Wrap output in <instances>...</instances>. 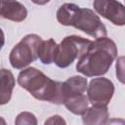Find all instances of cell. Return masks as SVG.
<instances>
[{
    "label": "cell",
    "instance_id": "6da1fadb",
    "mask_svg": "<svg viewBox=\"0 0 125 125\" xmlns=\"http://www.w3.org/2000/svg\"><path fill=\"white\" fill-rule=\"evenodd\" d=\"M118 50L115 42L103 37L91 42L88 50L76 62V70L86 77L103 76L116 59Z\"/></svg>",
    "mask_w": 125,
    "mask_h": 125
},
{
    "label": "cell",
    "instance_id": "7a4b0ae2",
    "mask_svg": "<svg viewBox=\"0 0 125 125\" xmlns=\"http://www.w3.org/2000/svg\"><path fill=\"white\" fill-rule=\"evenodd\" d=\"M19 85L39 101L63 104L62 82L55 81L36 67H26L18 75Z\"/></svg>",
    "mask_w": 125,
    "mask_h": 125
},
{
    "label": "cell",
    "instance_id": "3957f363",
    "mask_svg": "<svg viewBox=\"0 0 125 125\" xmlns=\"http://www.w3.org/2000/svg\"><path fill=\"white\" fill-rule=\"evenodd\" d=\"M91 40L78 35L64 37L58 45L55 64L60 68L68 67L75 60H78L88 50Z\"/></svg>",
    "mask_w": 125,
    "mask_h": 125
},
{
    "label": "cell",
    "instance_id": "277c9868",
    "mask_svg": "<svg viewBox=\"0 0 125 125\" xmlns=\"http://www.w3.org/2000/svg\"><path fill=\"white\" fill-rule=\"evenodd\" d=\"M42 38L37 34H27L14 46L9 55L11 65L16 69H24L31 62H35L38 48Z\"/></svg>",
    "mask_w": 125,
    "mask_h": 125
},
{
    "label": "cell",
    "instance_id": "5b68a950",
    "mask_svg": "<svg viewBox=\"0 0 125 125\" xmlns=\"http://www.w3.org/2000/svg\"><path fill=\"white\" fill-rule=\"evenodd\" d=\"M71 26L83 31L95 39L106 37L107 35L106 27L100 17L93 10L88 8H79Z\"/></svg>",
    "mask_w": 125,
    "mask_h": 125
},
{
    "label": "cell",
    "instance_id": "8992f818",
    "mask_svg": "<svg viewBox=\"0 0 125 125\" xmlns=\"http://www.w3.org/2000/svg\"><path fill=\"white\" fill-rule=\"evenodd\" d=\"M114 84L105 77L93 78L87 86V98L92 105L106 106L114 94Z\"/></svg>",
    "mask_w": 125,
    "mask_h": 125
},
{
    "label": "cell",
    "instance_id": "52a82bcc",
    "mask_svg": "<svg viewBox=\"0 0 125 125\" xmlns=\"http://www.w3.org/2000/svg\"><path fill=\"white\" fill-rule=\"evenodd\" d=\"M93 7L96 14H99L113 24L118 26L125 24V8L120 2L112 0H95Z\"/></svg>",
    "mask_w": 125,
    "mask_h": 125
},
{
    "label": "cell",
    "instance_id": "ba28073f",
    "mask_svg": "<svg viewBox=\"0 0 125 125\" xmlns=\"http://www.w3.org/2000/svg\"><path fill=\"white\" fill-rule=\"evenodd\" d=\"M0 17L4 18L6 20H9V21L21 22L26 19L27 10L24 7V5L19 1L1 0Z\"/></svg>",
    "mask_w": 125,
    "mask_h": 125
},
{
    "label": "cell",
    "instance_id": "9c48e42d",
    "mask_svg": "<svg viewBox=\"0 0 125 125\" xmlns=\"http://www.w3.org/2000/svg\"><path fill=\"white\" fill-rule=\"evenodd\" d=\"M109 117L107 106L92 105L82 114L84 125H104Z\"/></svg>",
    "mask_w": 125,
    "mask_h": 125
},
{
    "label": "cell",
    "instance_id": "30bf717a",
    "mask_svg": "<svg viewBox=\"0 0 125 125\" xmlns=\"http://www.w3.org/2000/svg\"><path fill=\"white\" fill-rule=\"evenodd\" d=\"M16 84L15 76L11 70L7 68L0 69V105L10 102L13 90Z\"/></svg>",
    "mask_w": 125,
    "mask_h": 125
},
{
    "label": "cell",
    "instance_id": "8fae6325",
    "mask_svg": "<svg viewBox=\"0 0 125 125\" xmlns=\"http://www.w3.org/2000/svg\"><path fill=\"white\" fill-rule=\"evenodd\" d=\"M88 86L87 78L80 75H75L69 77L67 80L62 82V93H63V102L66 98L85 94Z\"/></svg>",
    "mask_w": 125,
    "mask_h": 125
},
{
    "label": "cell",
    "instance_id": "7c38bea8",
    "mask_svg": "<svg viewBox=\"0 0 125 125\" xmlns=\"http://www.w3.org/2000/svg\"><path fill=\"white\" fill-rule=\"evenodd\" d=\"M57 48L58 44L53 38L42 41L37 51V57L40 60V62L44 64L53 63L56 58Z\"/></svg>",
    "mask_w": 125,
    "mask_h": 125
},
{
    "label": "cell",
    "instance_id": "4fadbf2b",
    "mask_svg": "<svg viewBox=\"0 0 125 125\" xmlns=\"http://www.w3.org/2000/svg\"><path fill=\"white\" fill-rule=\"evenodd\" d=\"M63 104L71 113L75 115H82L89 107V101L85 94H81L66 98Z\"/></svg>",
    "mask_w": 125,
    "mask_h": 125
},
{
    "label": "cell",
    "instance_id": "5bb4252c",
    "mask_svg": "<svg viewBox=\"0 0 125 125\" xmlns=\"http://www.w3.org/2000/svg\"><path fill=\"white\" fill-rule=\"evenodd\" d=\"M79 6L73 3H64L57 11V20L58 21L64 26H71V23L79 10Z\"/></svg>",
    "mask_w": 125,
    "mask_h": 125
},
{
    "label": "cell",
    "instance_id": "9a60e30c",
    "mask_svg": "<svg viewBox=\"0 0 125 125\" xmlns=\"http://www.w3.org/2000/svg\"><path fill=\"white\" fill-rule=\"evenodd\" d=\"M15 125H38L36 116L29 111H22L18 114Z\"/></svg>",
    "mask_w": 125,
    "mask_h": 125
},
{
    "label": "cell",
    "instance_id": "2e32d148",
    "mask_svg": "<svg viewBox=\"0 0 125 125\" xmlns=\"http://www.w3.org/2000/svg\"><path fill=\"white\" fill-rule=\"evenodd\" d=\"M44 125H66V122L61 115L55 114V115L48 117L45 120Z\"/></svg>",
    "mask_w": 125,
    "mask_h": 125
},
{
    "label": "cell",
    "instance_id": "e0dca14e",
    "mask_svg": "<svg viewBox=\"0 0 125 125\" xmlns=\"http://www.w3.org/2000/svg\"><path fill=\"white\" fill-rule=\"evenodd\" d=\"M123 57H120L118 62H116V75L118 76L119 80L121 83H123Z\"/></svg>",
    "mask_w": 125,
    "mask_h": 125
},
{
    "label": "cell",
    "instance_id": "ac0fdd59",
    "mask_svg": "<svg viewBox=\"0 0 125 125\" xmlns=\"http://www.w3.org/2000/svg\"><path fill=\"white\" fill-rule=\"evenodd\" d=\"M104 125H125V120L123 118H108Z\"/></svg>",
    "mask_w": 125,
    "mask_h": 125
},
{
    "label": "cell",
    "instance_id": "d6986e66",
    "mask_svg": "<svg viewBox=\"0 0 125 125\" xmlns=\"http://www.w3.org/2000/svg\"><path fill=\"white\" fill-rule=\"evenodd\" d=\"M4 44H5V35H4L3 30L0 28V50L3 48Z\"/></svg>",
    "mask_w": 125,
    "mask_h": 125
},
{
    "label": "cell",
    "instance_id": "ffe728a7",
    "mask_svg": "<svg viewBox=\"0 0 125 125\" xmlns=\"http://www.w3.org/2000/svg\"><path fill=\"white\" fill-rule=\"evenodd\" d=\"M0 125H7V122H6V120L2 117V116H0Z\"/></svg>",
    "mask_w": 125,
    "mask_h": 125
},
{
    "label": "cell",
    "instance_id": "44dd1931",
    "mask_svg": "<svg viewBox=\"0 0 125 125\" xmlns=\"http://www.w3.org/2000/svg\"><path fill=\"white\" fill-rule=\"evenodd\" d=\"M0 4H1V0H0Z\"/></svg>",
    "mask_w": 125,
    "mask_h": 125
}]
</instances>
